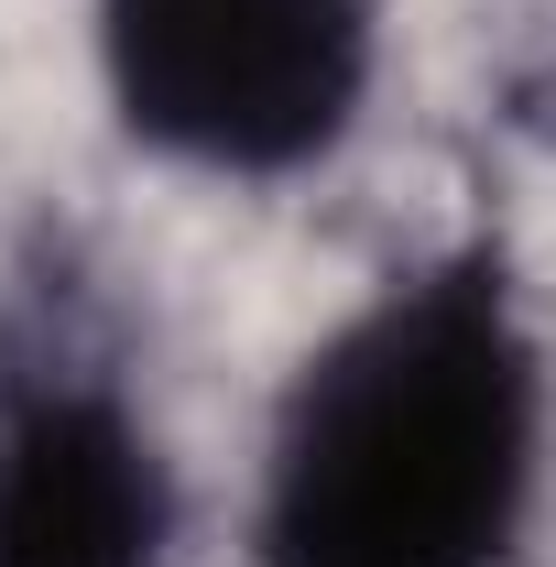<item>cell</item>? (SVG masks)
Returning <instances> with one entry per match:
<instances>
[{
    "label": "cell",
    "instance_id": "1",
    "mask_svg": "<svg viewBox=\"0 0 556 567\" xmlns=\"http://www.w3.org/2000/svg\"><path fill=\"white\" fill-rule=\"evenodd\" d=\"M546 492V350L502 240L382 274L295 360L251 567H513Z\"/></svg>",
    "mask_w": 556,
    "mask_h": 567
},
{
    "label": "cell",
    "instance_id": "2",
    "mask_svg": "<svg viewBox=\"0 0 556 567\" xmlns=\"http://www.w3.org/2000/svg\"><path fill=\"white\" fill-rule=\"evenodd\" d=\"M382 76V0H99L121 132L186 175L284 186L328 164Z\"/></svg>",
    "mask_w": 556,
    "mask_h": 567
},
{
    "label": "cell",
    "instance_id": "3",
    "mask_svg": "<svg viewBox=\"0 0 556 567\" xmlns=\"http://www.w3.org/2000/svg\"><path fill=\"white\" fill-rule=\"evenodd\" d=\"M175 458L76 274L0 295V567H175Z\"/></svg>",
    "mask_w": 556,
    "mask_h": 567
},
{
    "label": "cell",
    "instance_id": "4",
    "mask_svg": "<svg viewBox=\"0 0 556 567\" xmlns=\"http://www.w3.org/2000/svg\"><path fill=\"white\" fill-rule=\"evenodd\" d=\"M535 121H546V132H556V87H535Z\"/></svg>",
    "mask_w": 556,
    "mask_h": 567
}]
</instances>
